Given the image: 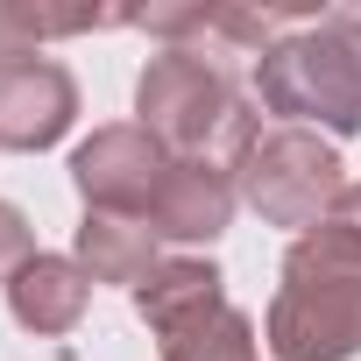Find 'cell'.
<instances>
[{"label":"cell","instance_id":"6da1fadb","mask_svg":"<svg viewBox=\"0 0 361 361\" xmlns=\"http://www.w3.org/2000/svg\"><path fill=\"white\" fill-rule=\"evenodd\" d=\"M269 361H354L361 354V234L319 220L283 248V283L262 312Z\"/></svg>","mask_w":361,"mask_h":361},{"label":"cell","instance_id":"7a4b0ae2","mask_svg":"<svg viewBox=\"0 0 361 361\" xmlns=\"http://www.w3.org/2000/svg\"><path fill=\"white\" fill-rule=\"evenodd\" d=\"M255 99L290 128H319L326 142L361 135V8H333L276 36L255 64Z\"/></svg>","mask_w":361,"mask_h":361},{"label":"cell","instance_id":"3957f363","mask_svg":"<svg viewBox=\"0 0 361 361\" xmlns=\"http://www.w3.org/2000/svg\"><path fill=\"white\" fill-rule=\"evenodd\" d=\"M135 114L170 156H192V163H213L220 149L241 156V142L255 135V114H248V92L234 85V71L213 57H192V50H156L142 64Z\"/></svg>","mask_w":361,"mask_h":361},{"label":"cell","instance_id":"277c9868","mask_svg":"<svg viewBox=\"0 0 361 361\" xmlns=\"http://www.w3.org/2000/svg\"><path fill=\"white\" fill-rule=\"evenodd\" d=\"M227 170H234L241 206H248L262 227H290V241L312 234V227L340 206V192L354 185L347 163H340V149H333L319 128H290V121L255 128Z\"/></svg>","mask_w":361,"mask_h":361},{"label":"cell","instance_id":"5b68a950","mask_svg":"<svg viewBox=\"0 0 361 361\" xmlns=\"http://www.w3.org/2000/svg\"><path fill=\"white\" fill-rule=\"evenodd\" d=\"M170 149L142 128V121H106L71 149V185L85 199V213H121V220H149L163 177H170Z\"/></svg>","mask_w":361,"mask_h":361},{"label":"cell","instance_id":"8992f818","mask_svg":"<svg viewBox=\"0 0 361 361\" xmlns=\"http://www.w3.org/2000/svg\"><path fill=\"white\" fill-rule=\"evenodd\" d=\"M78 121V78L57 57H15L0 64V149H57Z\"/></svg>","mask_w":361,"mask_h":361},{"label":"cell","instance_id":"52a82bcc","mask_svg":"<svg viewBox=\"0 0 361 361\" xmlns=\"http://www.w3.org/2000/svg\"><path fill=\"white\" fill-rule=\"evenodd\" d=\"M135 22L163 50H192V57H213V64H227V57L262 64V50L298 29V15H276V8H142Z\"/></svg>","mask_w":361,"mask_h":361},{"label":"cell","instance_id":"ba28073f","mask_svg":"<svg viewBox=\"0 0 361 361\" xmlns=\"http://www.w3.org/2000/svg\"><path fill=\"white\" fill-rule=\"evenodd\" d=\"M234 206H241V192H234V170L177 156L142 227H149L156 241H220V234H227V220H234Z\"/></svg>","mask_w":361,"mask_h":361},{"label":"cell","instance_id":"9c48e42d","mask_svg":"<svg viewBox=\"0 0 361 361\" xmlns=\"http://www.w3.org/2000/svg\"><path fill=\"white\" fill-rule=\"evenodd\" d=\"M92 305V276L78 269V255H36L15 283H8V312L22 333L50 340V333H71Z\"/></svg>","mask_w":361,"mask_h":361},{"label":"cell","instance_id":"30bf717a","mask_svg":"<svg viewBox=\"0 0 361 361\" xmlns=\"http://www.w3.org/2000/svg\"><path fill=\"white\" fill-rule=\"evenodd\" d=\"M71 255L92 283H121V290H142L156 276V234L142 220H121V213H85L78 234H71Z\"/></svg>","mask_w":361,"mask_h":361},{"label":"cell","instance_id":"8fae6325","mask_svg":"<svg viewBox=\"0 0 361 361\" xmlns=\"http://www.w3.org/2000/svg\"><path fill=\"white\" fill-rule=\"evenodd\" d=\"M213 305H227V276L206 255H163L156 276L135 290V319L149 326V340L185 326V319H199V312H213Z\"/></svg>","mask_w":361,"mask_h":361},{"label":"cell","instance_id":"7c38bea8","mask_svg":"<svg viewBox=\"0 0 361 361\" xmlns=\"http://www.w3.org/2000/svg\"><path fill=\"white\" fill-rule=\"evenodd\" d=\"M156 354L163 361H262V333L241 305H213L185 326L156 333Z\"/></svg>","mask_w":361,"mask_h":361},{"label":"cell","instance_id":"4fadbf2b","mask_svg":"<svg viewBox=\"0 0 361 361\" xmlns=\"http://www.w3.org/2000/svg\"><path fill=\"white\" fill-rule=\"evenodd\" d=\"M36 255H43V248H36V227H29V213L0 199V290H8V283H15V276H22Z\"/></svg>","mask_w":361,"mask_h":361},{"label":"cell","instance_id":"5bb4252c","mask_svg":"<svg viewBox=\"0 0 361 361\" xmlns=\"http://www.w3.org/2000/svg\"><path fill=\"white\" fill-rule=\"evenodd\" d=\"M333 220H347V227L361 234V185H347V192H340V206H333Z\"/></svg>","mask_w":361,"mask_h":361}]
</instances>
